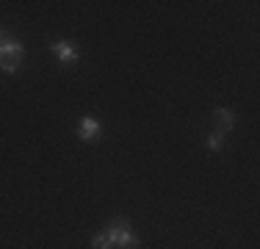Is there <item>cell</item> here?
Segmentation results:
<instances>
[{
    "label": "cell",
    "mask_w": 260,
    "mask_h": 249,
    "mask_svg": "<svg viewBox=\"0 0 260 249\" xmlns=\"http://www.w3.org/2000/svg\"><path fill=\"white\" fill-rule=\"evenodd\" d=\"M22 47L17 45V42H3L0 45V67H3L6 72H14L17 67L22 64Z\"/></svg>",
    "instance_id": "cell-1"
},
{
    "label": "cell",
    "mask_w": 260,
    "mask_h": 249,
    "mask_svg": "<svg viewBox=\"0 0 260 249\" xmlns=\"http://www.w3.org/2000/svg\"><path fill=\"white\" fill-rule=\"evenodd\" d=\"M105 233L111 235V244H114V246H136V244H139V238H136V235L127 230V222L125 219L114 222L108 230H105Z\"/></svg>",
    "instance_id": "cell-2"
},
{
    "label": "cell",
    "mask_w": 260,
    "mask_h": 249,
    "mask_svg": "<svg viewBox=\"0 0 260 249\" xmlns=\"http://www.w3.org/2000/svg\"><path fill=\"white\" fill-rule=\"evenodd\" d=\"M97 130H100V124L91 119V116H86V119L80 122V139H83V141H94Z\"/></svg>",
    "instance_id": "cell-3"
},
{
    "label": "cell",
    "mask_w": 260,
    "mask_h": 249,
    "mask_svg": "<svg viewBox=\"0 0 260 249\" xmlns=\"http://www.w3.org/2000/svg\"><path fill=\"white\" fill-rule=\"evenodd\" d=\"M53 53L58 55L61 61H75L78 58V50L72 45H67V42H58V45H53Z\"/></svg>",
    "instance_id": "cell-4"
},
{
    "label": "cell",
    "mask_w": 260,
    "mask_h": 249,
    "mask_svg": "<svg viewBox=\"0 0 260 249\" xmlns=\"http://www.w3.org/2000/svg\"><path fill=\"white\" fill-rule=\"evenodd\" d=\"M216 122H219L221 130H230L233 128V114L227 108H219V111H216Z\"/></svg>",
    "instance_id": "cell-5"
},
{
    "label": "cell",
    "mask_w": 260,
    "mask_h": 249,
    "mask_svg": "<svg viewBox=\"0 0 260 249\" xmlns=\"http://www.w3.org/2000/svg\"><path fill=\"white\" fill-rule=\"evenodd\" d=\"M91 246H94V249H111L114 244H111V235H108V233H100V235H94Z\"/></svg>",
    "instance_id": "cell-6"
},
{
    "label": "cell",
    "mask_w": 260,
    "mask_h": 249,
    "mask_svg": "<svg viewBox=\"0 0 260 249\" xmlns=\"http://www.w3.org/2000/svg\"><path fill=\"white\" fill-rule=\"evenodd\" d=\"M221 144H224V139H221L219 133L208 136V147H210V149H221Z\"/></svg>",
    "instance_id": "cell-7"
},
{
    "label": "cell",
    "mask_w": 260,
    "mask_h": 249,
    "mask_svg": "<svg viewBox=\"0 0 260 249\" xmlns=\"http://www.w3.org/2000/svg\"><path fill=\"white\" fill-rule=\"evenodd\" d=\"M0 45H3V34H0Z\"/></svg>",
    "instance_id": "cell-8"
}]
</instances>
